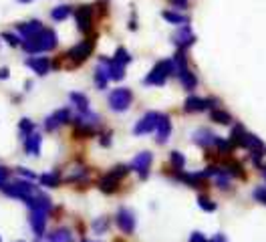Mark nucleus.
Here are the masks:
<instances>
[{
    "label": "nucleus",
    "mask_w": 266,
    "mask_h": 242,
    "mask_svg": "<svg viewBox=\"0 0 266 242\" xmlns=\"http://www.w3.org/2000/svg\"><path fill=\"white\" fill-rule=\"evenodd\" d=\"M22 46H24L26 53L52 51V48L57 46V34H55V30H50V28H42V30H38L36 34L24 38Z\"/></svg>",
    "instance_id": "nucleus-1"
},
{
    "label": "nucleus",
    "mask_w": 266,
    "mask_h": 242,
    "mask_svg": "<svg viewBox=\"0 0 266 242\" xmlns=\"http://www.w3.org/2000/svg\"><path fill=\"white\" fill-rule=\"evenodd\" d=\"M176 73V67H174V61H159L153 69H151V73L145 77V85H164L166 83V79L170 77V75H174Z\"/></svg>",
    "instance_id": "nucleus-2"
},
{
    "label": "nucleus",
    "mask_w": 266,
    "mask_h": 242,
    "mask_svg": "<svg viewBox=\"0 0 266 242\" xmlns=\"http://www.w3.org/2000/svg\"><path fill=\"white\" fill-rule=\"evenodd\" d=\"M2 190H4L6 196L18 198V200H26L28 196L36 194V188L32 186V182H26V180H16L12 184H4Z\"/></svg>",
    "instance_id": "nucleus-3"
},
{
    "label": "nucleus",
    "mask_w": 266,
    "mask_h": 242,
    "mask_svg": "<svg viewBox=\"0 0 266 242\" xmlns=\"http://www.w3.org/2000/svg\"><path fill=\"white\" fill-rule=\"evenodd\" d=\"M133 101V93L127 89V87H121V89H115L111 95H109V107L113 111H125L129 109Z\"/></svg>",
    "instance_id": "nucleus-4"
},
{
    "label": "nucleus",
    "mask_w": 266,
    "mask_h": 242,
    "mask_svg": "<svg viewBox=\"0 0 266 242\" xmlns=\"http://www.w3.org/2000/svg\"><path fill=\"white\" fill-rule=\"evenodd\" d=\"M93 46H95V36H89V38L81 40L79 44H75L71 48V51L67 53V59H71L75 65H79V63H83L93 53Z\"/></svg>",
    "instance_id": "nucleus-5"
},
{
    "label": "nucleus",
    "mask_w": 266,
    "mask_h": 242,
    "mask_svg": "<svg viewBox=\"0 0 266 242\" xmlns=\"http://www.w3.org/2000/svg\"><path fill=\"white\" fill-rule=\"evenodd\" d=\"M159 115L162 113H157V111H149V113H145L139 121H137V125H135V135H145V133H151V131H155V127H157V121H159Z\"/></svg>",
    "instance_id": "nucleus-6"
},
{
    "label": "nucleus",
    "mask_w": 266,
    "mask_h": 242,
    "mask_svg": "<svg viewBox=\"0 0 266 242\" xmlns=\"http://www.w3.org/2000/svg\"><path fill=\"white\" fill-rule=\"evenodd\" d=\"M151 162H153V156H151L149 152H143V154L135 156V160H133L131 168L139 174V178H141V180H147V176H149V168H151Z\"/></svg>",
    "instance_id": "nucleus-7"
},
{
    "label": "nucleus",
    "mask_w": 266,
    "mask_h": 242,
    "mask_svg": "<svg viewBox=\"0 0 266 242\" xmlns=\"http://www.w3.org/2000/svg\"><path fill=\"white\" fill-rule=\"evenodd\" d=\"M67 121H71V111H69V109H59V111H55L52 115L46 117L44 129H46V131H55L57 127H61V125L67 123Z\"/></svg>",
    "instance_id": "nucleus-8"
},
{
    "label": "nucleus",
    "mask_w": 266,
    "mask_h": 242,
    "mask_svg": "<svg viewBox=\"0 0 266 242\" xmlns=\"http://www.w3.org/2000/svg\"><path fill=\"white\" fill-rule=\"evenodd\" d=\"M216 101L214 99H202V97H188L186 103H184V111L186 113H198V111H204L208 107H212Z\"/></svg>",
    "instance_id": "nucleus-9"
},
{
    "label": "nucleus",
    "mask_w": 266,
    "mask_h": 242,
    "mask_svg": "<svg viewBox=\"0 0 266 242\" xmlns=\"http://www.w3.org/2000/svg\"><path fill=\"white\" fill-rule=\"evenodd\" d=\"M117 226H119L121 232L131 234L135 230V216H133V212L127 210V208H121L117 212Z\"/></svg>",
    "instance_id": "nucleus-10"
},
{
    "label": "nucleus",
    "mask_w": 266,
    "mask_h": 242,
    "mask_svg": "<svg viewBox=\"0 0 266 242\" xmlns=\"http://www.w3.org/2000/svg\"><path fill=\"white\" fill-rule=\"evenodd\" d=\"M77 24L81 32H89L93 24V8L91 6H79L77 8Z\"/></svg>",
    "instance_id": "nucleus-11"
},
{
    "label": "nucleus",
    "mask_w": 266,
    "mask_h": 242,
    "mask_svg": "<svg viewBox=\"0 0 266 242\" xmlns=\"http://www.w3.org/2000/svg\"><path fill=\"white\" fill-rule=\"evenodd\" d=\"M155 131H157V143H166L168 141V137L172 133V121H170L168 115H159Z\"/></svg>",
    "instance_id": "nucleus-12"
},
{
    "label": "nucleus",
    "mask_w": 266,
    "mask_h": 242,
    "mask_svg": "<svg viewBox=\"0 0 266 242\" xmlns=\"http://www.w3.org/2000/svg\"><path fill=\"white\" fill-rule=\"evenodd\" d=\"M30 226L34 230L36 236L44 234V226H46V212L44 210H32L30 214Z\"/></svg>",
    "instance_id": "nucleus-13"
},
{
    "label": "nucleus",
    "mask_w": 266,
    "mask_h": 242,
    "mask_svg": "<svg viewBox=\"0 0 266 242\" xmlns=\"http://www.w3.org/2000/svg\"><path fill=\"white\" fill-rule=\"evenodd\" d=\"M99 190L103 194H113L119 190V178H115L111 172L109 174H105L101 180H99Z\"/></svg>",
    "instance_id": "nucleus-14"
},
{
    "label": "nucleus",
    "mask_w": 266,
    "mask_h": 242,
    "mask_svg": "<svg viewBox=\"0 0 266 242\" xmlns=\"http://www.w3.org/2000/svg\"><path fill=\"white\" fill-rule=\"evenodd\" d=\"M103 63L107 65V77L113 79V81H121L125 77V65L117 63V61H107V59H103Z\"/></svg>",
    "instance_id": "nucleus-15"
},
{
    "label": "nucleus",
    "mask_w": 266,
    "mask_h": 242,
    "mask_svg": "<svg viewBox=\"0 0 266 242\" xmlns=\"http://www.w3.org/2000/svg\"><path fill=\"white\" fill-rule=\"evenodd\" d=\"M174 40L178 42V46L180 48H186V46H190V44H194V40H196V36L192 34V30H190V26L188 24H184L180 30H178V34L174 36Z\"/></svg>",
    "instance_id": "nucleus-16"
},
{
    "label": "nucleus",
    "mask_w": 266,
    "mask_h": 242,
    "mask_svg": "<svg viewBox=\"0 0 266 242\" xmlns=\"http://www.w3.org/2000/svg\"><path fill=\"white\" fill-rule=\"evenodd\" d=\"M26 67H30L38 75H46L50 69V61L46 57H34V59H26Z\"/></svg>",
    "instance_id": "nucleus-17"
},
{
    "label": "nucleus",
    "mask_w": 266,
    "mask_h": 242,
    "mask_svg": "<svg viewBox=\"0 0 266 242\" xmlns=\"http://www.w3.org/2000/svg\"><path fill=\"white\" fill-rule=\"evenodd\" d=\"M24 150L28 156H38L40 154V135L38 133H30L26 135V141H24Z\"/></svg>",
    "instance_id": "nucleus-18"
},
{
    "label": "nucleus",
    "mask_w": 266,
    "mask_h": 242,
    "mask_svg": "<svg viewBox=\"0 0 266 242\" xmlns=\"http://www.w3.org/2000/svg\"><path fill=\"white\" fill-rule=\"evenodd\" d=\"M244 135H246V129L236 123L230 131V143H232V148H242V143H244Z\"/></svg>",
    "instance_id": "nucleus-19"
},
{
    "label": "nucleus",
    "mask_w": 266,
    "mask_h": 242,
    "mask_svg": "<svg viewBox=\"0 0 266 242\" xmlns=\"http://www.w3.org/2000/svg\"><path fill=\"white\" fill-rule=\"evenodd\" d=\"M178 75H180V81H182L184 89H188V91L196 89V85H198V79L194 77V73H192L188 67H186V69H182V71H178Z\"/></svg>",
    "instance_id": "nucleus-20"
},
{
    "label": "nucleus",
    "mask_w": 266,
    "mask_h": 242,
    "mask_svg": "<svg viewBox=\"0 0 266 242\" xmlns=\"http://www.w3.org/2000/svg\"><path fill=\"white\" fill-rule=\"evenodd\" d=\"M224 168H226V174H228V176H236V178H240V180L246 178L242 164L236 162V160H226V162H224Z\"/></svg>",
    "instance_id": "nucleus-21"
},
{
    "label": "nucleus",
    "mask_w": 266,
    "mask_h": 242,
    "mask_svg": "<svg viewBox=\"0 0 266 242\" xmlns=\"http://www.w3.org/2000/svg\"><path fill=\"white\" fill-rule=\"evenodd\" d=\"M194 141L198 145H202V148H208V145L214 143V133L208 131V129H200V131L194 133Z\"/></svg>",
    "instance_id": "nucleus-22"
},
{
    "label": "nucleus",
    "mask_w": 266,
    "mask_h": 242,
    "mask_svg": "<svg viewBox=\"0 0 266 242\" xmlns=\"http://www.w3.org/2000/svg\"><path fill=\"white\" fill-rule=\"evenodd\" d=\"M38 30H42V24L38 22V20H30V22H24V24H18V32L24 36V38H28V36H32V34H36Z\"/></svg>",
    "instance_id": "nucleus-23"
},
{
    "label": "nucleus",
    "mask_w": 266,
    "mask_h": 242,
    "mask_svg": "<svg viewBox=\"0 0 266 242\" xmlns=\"http://www.w3.org/2000/svg\"><path fill=\"white\" fill-rule=\"evenodd\" d=\"M38 180H40V184H42V186H46V188H57V186H61V174H59V172L42 174Z\"/></svg>",
    "instance_id": "nucleus-24"
},
{
    "label": "nucleus",
    "mask_w": 266,
    "mask_h": 242,
    "mask_svg": "<svg viewBox=\"0 0 266 242\" xmlns=\"http://www.w3.org/2000/svg\"><path fill=\"white\" fill-rule=\"evenodd\" d=\"M48 242H73V234L67 228H61L48 236Z\"/></svg>",
    "instance_id": "nucleus-25"
},
{
    "label": "nucleus",
    "mask_w": 266,
    "mask_h": 242,
    "mask_svg": "<svg viewBox=\"0 0 266 242\" xmlns=\"http://www.w3.org/2000/svg\"><path fill=\"white\" fill-rule=\"evenodd\" d=\"M242 148H248V150H264V145H262V141H260L256 135H252V133H248V131H246Z\"/></svg>",
    "instance_id": "nucleus-26"
},
{
    "label": "nucleus",
    "mask_w": 266,
    "mask_h": 242,
    "mask_svg": "<svg viewBox=\"0 0 266 242\" xmlns=\"http://www.w3.org/2000/svg\"><path fill=\"white\" fill-rule=\"evenodd\" d=\"M71 101L81 109V113L89 111V99H87V95H83V93H71Z\"/></svg>",
    "instance_id": "nucleus-27"
},
{
    "label": "nucleus",
    "mask_w": 266,
    "mask_h": 242,
    "mask_svg": "<svg viewBox=\"0 0 266 242\" xmlns=\"http://www.w3.org/2000/svg\"><path fill=\"white\" fill-rule=\"evenodd\" d=\"M210 117H212V121L222 123V125H228V123H232V117H230V113H226V111H222V109H214V111L210 113Z\"/></svg>",
    "instance_id": "nucleus-28"
},
{
    "label": "nucleus",
    "mask_w": 266,
    "mask_h": 242,
    "mask_svg": "<svg viewBox=\"0 0 266 242\" xmlns=\"http://www.w3.org/2000/svg\"><path fill=\"white\" fill-rule=\"evenodd\" d=\"M212 145H216L220 156H228V154L234 150L230 141H224V139H220V137H216V135H214V143H212Z\"/></svg>",
    "instance_id": "nucleus-29"
},
{
    "label": "nucleus",
    "mask_w": 266,
    "mask_h": 242,
    "mask_svg": "<svg viewBox=\"0 0 266 242\" xmlns=\"http://www.w3.org/2000/svg\"><path fill=\"white\" fill-rule=\"evenodd\" d=\"M107 81H109L107 69L97 67V71H95V83H97V87H99V89H105V87H107Z\"/></svg>",
    "instance_id": "nucleus-30"
},
{
    "label": "nucleus",
    "mask_w": 266,
    "mask_h": 242,
    "mask_svg": "<svg viewBox=\"0 0 266 242\" xmlns=\"http://www.w3.org/2000/svg\"><path fill=\"white\" fill-rule=\"evenodd\" d=\"M162 16H164L166 20L174 22V24H188V18H186V16L176 14V12H170V10H164V12H162Z\"/></svg>",
    "instance_id": "nucleus-31"
},
{
    "label": "nucleus",
    "mask_w": 266,
    "mask_h": 242,
    "mask_svg": "<svg viewBox=\"0 0 266 242\" xmlns=\"http://www.w3.org/2000/svg\"><path fill=\"white\" fill-rule=\"evenodd\" d=\"M184 166H186V158H184V154H180V152H172V168H174V172L184 170Z\"/></svg>",
    "instance_id": "nucleus-32"
},
{
    "label": "nucleus",
    "mask_w": 266,
    "mask_h": 242,
    "mask_svg": "<svg viewBox=\"0 0 266 242\" xmlns=\"http://www.w3.org/2000/svg\"><path fill=\"white\" fill-rule=\"evenodd\" d=\"M71 14V6H57L55 10H52V18H55V20H65L67 16Z\"/></svg>",
    "instance_id": "nucleus-33"
},
{
    "label": "nucleus",
    "mask_w": 266,
    "mask_h": 242,
    "mask_svg": "<svg viewBox=\"0 0 266 242\" xmlns=\"http://www.w3.org/2000/svg\"><path fill=\"white\" fill-rule=\"evenodd\" d=\"M198 206H200L202 210H206V212H214V210H216V202H212V200L206 198V196H200V198H198Z\"/></svg>",
    "instance_id": "nucleus-34"
},
{
    "label": "nucleus",
    "mask_w": 266,
    "mask_h": 242,
    "mask_svg": "<svg viewBox=\"0 0 266 242\" xmlns=\"http://www.w3.org/2000/svg\"><path fill=\"white\" fill-rule=\"evenodd\" d=\"M113 61H117V63H121V65H127V63L131 61V55H129V53L125 51V48L121 46V48H117V53H115Z\"/></svg>",
    "instance_id": "nucleus-35"
},
{
    "label": "nucleus",
    "mask_w": 266,
    "mask_h": 242,
    "mask_svg": "<svg viewBox=\"0 0 266 242\" xmlns=\"http://www.w3.org/2000/svg\"><path fill=\"white\" fill-rule=\"evenodd\" d=\"M18 129H20V133H22V135H30V133L34 131V123H32L30 119H22Z\"/></svg>",
    "instance_id": "nucleus-36"
},
{
    "label": "nucleus",
    "mask_w": 266,
    "mask_h": 242,
    "mask_svg": "<svg viewBox=\"0 0 266 242\" xmlns=\"http://www.w3.org/2000/svg\"><path fill=\"white\" fill-rule=\"evenodd\" d=\"M107 226H109V220L107 218H99V220L93 222L95 232H105V230H107Z\"/></svg>",
    "instance_id": "nucleus-37"
},
{
    "label": "nucleus",
    "mask_w": 266,
    "mask_h": 242,
    "mask_svg": "<svg viewBox=\"0 0 266 242\" xmlns=\"http://www.w3.org/2000/svg\"><path fill=\"white\" fill-rule=\"evenodd\" d=\"M111 174H113L115 178H119V180H121V178H125V176L129 174V168H127V166H117V168H113V170H111Z\"/></svg>",
    "instance_id": "nucleus-38"
},
{
    "label": "nucleus",
    "mask_w": 266,
    "mask_h": 242,
    "mask_svg": "<svg viewBox=\"0 0 266 242\" xmlns=\"http://www.w3.org/2000/svg\"><path fill=\"white\" fill-rule=\"evenodd\" d=\"M254 198L262 204H266V188H256L254 190Z\"/></svg>",
    "instance_id": "nucleus-39"
},
{
    "label": "nucleus",
    "mask_w": 266,
    "mask_h": 242,
    "mask_svg": "<svg viewBox=\"0 0 266 242\" xmlns=\"http://www.w3.org/2000/svg\"><path fill=\"white\" fill-rule=\"evenodd\" d=\"M2 38H4V40H8V44H10V46L20 44V38H18V36H14V34H10V32H4V34H2Z\"/></svg>",
    "instance_id": "nucleus-40"
},
{
    "label": "nucleus",
    "mask_w": 266,
    "mask_h": 242,
    "mask_svg": "<svg viewBox=\"0 0 266 242\" xmlns=\"http://www.w3.org/2000/svg\"><path fill=\"white\" fill-rule=\"evenodd\" d=\"M6 180H8V170L4 166H0V188L6 184Z\"/></svg>",
    "instance_id": "nucleus-41"
},
{
    "label": "nucleus",
    "mask_w": 266,
    "mask_h": 242,
    "mask_svg": "<svg viewBox=\"0 0 266 242\" xmlns=\"http://www.w3.org/2000/svg\"><path fill=\"white\" fill-rule=\"evenodd\" d=\"M190 242H210V240H206V236H204L202 232H194V234L190 236Z\"/></svg>",
    "instance_id": "nucleus-42"
},
{
    "label": "nucleus",
    "mask_w": 266,
    "mask_h": 242,
    "mask_svg": "<svg viewBox=\"0 0 266 242\" xmlns=\"http://www.w3.org/2000/svg\"><path fill=\"white\" fill-rule=\"evenodd\" d=\"M18 174H22V176L28 178V180H36V174H34V172H28L26 168H18Z\"/></svg>",
    "instance_id": "nucleus-43"
},
{
    "label": "nucleus",
    "mask_w": 266,
    "mask_h": 242,
    "mask_svg": "<svg viewBox=\"0 0 266 242\" xmlns=\"http://www.w3.org/2000/svg\"><path fill=\"white\" fill-rule=\"evenodd\" d=\"M109 137H111V133H105V135H103V137H101V143H103V145H105V148H107V145H109V143H111V139H109Z\"/></svg>",
    "instance_id": "nucleus-44"
},
{
    "label": "nucleus",
    "mask_w": 266,
    "mask_h": 242,
    "mask_svg": "<svg viewBox=\"0 0 266 242\" xmlns=\"http://www.w3.org/2000/svg\"><path fill=\"white\" fill-rule=\"evenodd\" d=\"M212 242H228V240H226V236H224V234H216Z\"/></svg>",
    "instance_id": "nucleus-45"
},
{
    "label": "nucleus",
    "mask_w": 266,
    "mask_h": 242,
    "mask_svg": "<svg viewBox=\"0 0 266 242\" xmlns=\"http://www.w3.org/2000/svg\"><path fill=\"white\" fill-rule=\"evenodd\" d=\"M172 2H174L176 6H180V8H184V6L188 4V0H172Z\"/></svg>",
    "instance_id": "nucleus-46"
},
{
    "label": "nucleus",
    "mask_w": 266,
    "mask_h": 242,
    "mask_svg": "<svg viewBox=\"0 0 266 242\" xmlns=\"http://www.w3.org/2000/svg\"><path fill=\"white\" fill-rule=\"evenodd\" d=\"M0 79H8V69H0Z\"/></svg>",
    "instance_id": "nucleus-47"
},
{
    "label": "nucleus",
    "mask_w": 266,
    "mask_h": 242,
    "mask_svg": "<svg viewBox=\"0 0 266 242\" xmlns=\"http://www.w3.org/2000/svg\"><path fill=\"white\" fill-rule=\"evenodd\" d=\"M260 170H262V174H264V180H266V166H262Z\"/></svg>",
    "instance_id": "nucleus-48"
},
{
    "label": "nucleus",
    "mask_w": 266,
    "mask_h": 242,
    "mask_svg": "<svg viewBox=\"0 0 266 242\" xmlns=\"http://www.w3.org/2000/svg\"><path fill=\"white\" fill-rule=\"evenodd\" d=\"M18 2H30V0H18Z\"/></svg>",
    "instance_id": "nucleus-49"
},
{
    "label": "nucleus",
    "mask_w": 266,
    "mask_h": 242,
    "mask_svg": "<svg viewBox=\"0 0 266 242\" xmlns=\"http://www.w3.org/2000/svg\"><path fill=\"white\" fill-rule=\"evenodd\" d=\"M83 242H93V240H83Z\"/></svg>",
    "instance_id": "nucleus-50"
},
{
    "label": "nucleus",
    "mask_w": 266,
    "mask_h": 242,
    "mask_svg": "<svg viewBox=\"0 0 266 242\" xmlns=\"http://www.w3.org/2000/svg\"><path fill=\"white\" fill-rule=\"evenodd\" d=\"M0 242H2V238H0Z\"/></svg>",
    "instance_id": "nucleus-51"
}]
</instances>
